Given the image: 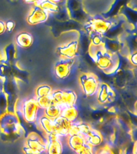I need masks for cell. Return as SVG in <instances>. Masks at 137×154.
Instances as JSON below:
<instances>
[{
	"mask_svg": "<svg viewBox=\"0 0 137 154\" xmlns=\"http://www.w3.org/2000/svg\"><path fill=\"white\" fill-rule=\"evenodd\" d=\"M91 56L100 69L106 72H111L115 69L117 60L112 53L108 51L103 44L93 45L91 44Z\"/></svg>",
	"mask_w": 137,
	"mask_h": 154,
	"instance_id": "1",
	"label": "cell"
},
{
	"mask_svg": "<svg viewBox=\"0 0 137 154\" xmlns=\"http://www.w3.org/2000/svg\"><path fill=\"white\" fill-rule=\"evenodd\" d=\"M52 102L57 104L61 109L67 107L74 106L77 100V95L73 90L64 89V90H53L51 92Z\"/></svg>",
	"mask_w": 137,
	"mask_h": 154,
	"instance_id": "2",
	"label": "cell"
},
{
	"mask_svg": "<svg viewBox=\"0 0 137 154\" xmlns=\"http://www.w3.org/2000/svg\"><path fill=\"white\" fill-rule=\"evenodd\" d=\"M40 109L35 97L25 100L22 103V114L26 122H36Z\"/></svg>",
	"mask_w": 137,
	"mask_h": 154,
	"instance_id": "3",
	"label": "cell"
},
{
	"mask_svg": "<svg viewBox=\"0 0 137 154\" xmlns=\"http://www.w3.org/2000/svg\"><path fill=\"white\" fill-rule=\"evenodd\" d=\"M79 82L84 93L87 96L96 95L99 88V79L93 73H84L79 77Z\"/></svg>",
	"mask_w": 137,
	"mask_h": 154,
	"instance_id": "4",
	"label": "cell"
},
{
	"mask_svg": "<svg viewBox=\"0 0 137 154\" xmlns=\"http://www.w3.org/2000/svg\"><path fill=\"white\" fill-rule=\"evenodd\" d=\"M112 26V23L110 20L103 19H91L85 25V28L89 33L93 35H100L107 33Z\"/></svg>",
	"mask_w": 137,
	"mask_h": 154,
	"instance_id": "5",
	"label": "cell"
},
{
	"mask_svg": "<svg viewBox=\"0 0 137 154\" xmlns=\"http://www.w3.org/2000/svg\"><path fill=\"white\" fill-rule=\"evenodd\" d=\"M74 62L75 58H60L55 65V73L56 76L59 79L67 78L72 72V67Z\"/></svg>",
	"mask_w": 137,
	"mask_h": 154,
	"instance_id": "6",
	"label": "cell"
},
{
	"mask_svg": "<svg viewBox=\"0 0 137 154\" xmlns=\"http://www.w3.org/2000/svg\"><path fill=\"white\" fill-rule=\"evenodd\" d=\"M64 137H59L55 133L47 134V152L49 154H60L63 152L62 140Z\"/></svg>",
	"mask_w": 137,
	"mask_h": 154,
	"instance_id": "7",
	"label": "cell"
},
{
	"mask_svg": "<svg viewBox=\"0 0 137 154\" xmlns=\"http://www.w3.org/2000/svg\"><path fill=\"white\" fill-rule=\"evenodd\" d=\"M79 49V42L78 40H72L67 43L60 44L58 47L57 53L60 57L75 58L76 56Z\"/></svg>",
	"mask_w": 137,
	"mask_h": 154,
	"instance_id": "8",
	"label": "cell"
},
{
	"mask_svg": "<svg viewBox=\"0 0 137 154\" xmlns=\"http://www.w3.org/2000/svg\"><path fill=\"white\" fill-rule=\"evenodd\" d=\"M49 14L47 12L44 11L43 8L38 7L37 5L34 4L26 21L30 25H36V24L42 23H44L48 19Z\"/></svg>",
	"mask_w": 137,
	"mask_h": 154,
	"instance_id": "9",
	"label": "cell"
},
{
	"mask_svg": "<svg viewBox=\"0 0 137 154\" xmlns=\"http://www.w3.org/2000/svg\"><path fill=\"white\" fill-rule=\"evenodd\" d=\"M72 122L62 116L54 120V133L59 137H66L69 135Z\"/></svg>",
	"mask_w": 137,
	"mask_h": 154,
	"instance_id": "10",
	"label": "cell"
},
{
	"mask_svg": "<svg viewBox=\"0 0 137 154\" xmlns=\"http://www.w3.org/2000/svg\"><path fill=\"white\" fill-rule=\"evenodd\" d=\"M26 146L31 148L37 152V154L47 151V140L41 138L40 136L32 132L27 137L26 141Z\"/></svg>",
	"mask_w": 137,
	"mask_h": 154,
	"instance_id": "11",
	"label": "cell"
},
{
	"mask_svg": "<svg viewBox=\"0 0 137 154\" xmlns=\"http://www.w3.org/2000/svg\"><path fill=\"white\" fill-rule=\"evenodd\" d=\"M97 96H98V100L101 103H108L111 100V99L114 98V92L112 89L108 86V84L104 83H101L99 84L98 90H97Z\"/></svg>",
	"mask_w": 137,
	"mask_h": 154,
	"instance_id": "12",
	"label": "cell"
},
{
	"mask_svg": "<svg viewBox=\"0 0 137 154\" xmlns=\"http://www.w3.org/2000/svg\"><path fill=\"white\" fill-rule=\"evenodd\" d=\"M66 138H67V143L68 147L75 152H76L86 143L85 136L82 134L68 135L67 137H66Z\"/></svg>",
	"mask_w": 137,
	"mask_h": 154,
	"instance_id": "13",
	"label": "cell"
},
{
	"mask_svg": "<svg viewBox=\"0 0 137 154\" xmlns=\"http://www.w3.org/2000/svg\"><path fill=\"white\" fill-rule=\"evenodd\" d=\"M39 127L47 134L54 133V120H51L47 116L42 113V115L38 116V119L36 120Z\"/></svg>",
	"mask_w": 137,
	"mask_h": 154,
	"instance_id": "14",
	"label": "cell"
},
{
	"mask_svg": "<svg viewBox=\"0 0 137 154\" xmlns=\"http://www.w3.org/2000/svg\"><path fill=\"white\" fill-rule=\"evenodd\" d=\"M85 138H86L87 143L94 148L100 145L103 140V136L100 132H99L98 130L94 129V128H91V131L85 136Z\"/></svg>",
	"mask_w": 137,
	"mask_h": 154,
	"instance_id": "15",
	"label": "cell"
},
{
	"mask_svg": "<svg viewBox=\"0 0 137 154\" xmlns=\"http://www.w3.org/2000/svg\"><path fill=\"white\" fill-rule=\"evenodd\" d=\"M35 5L43 8L48 14H56L59 11V7L56 2H53L52 0H38Z\"/></svg>",
	"mask_w": 137,
	"mask_h": 154,
	"instance_id": "16",
	"label": "cell"
},
{
	"mask_svg": "<svg viewBox=\"0 0 137 154\" xmlns=\"http://www.w3.org/2000/svg\"><path fill=\"white\" fill-rule=\"evenodd\" d=\"M33 36L28 32H21L16 36L17 45L21 48H26L31 47L33 43Z\"/></svg>",
	"mask_w": 137,
	"mask_h": 154,
	"instance_id": "17",
	"label": "cell"
},
{
	"mask_svg": "<svg viewBox=\"0 0 137 154\" xmlns=\"http://www.w3.org/2000/svg\"><path fill=\"white\" fill-rule=\"evenodd\" d=\"M78 115H79V112H78L77 108H75V105L71 106V107H67V108L61 109V114H60V116L67 118V120H69L72 122L76 121L77 118H78Z\"/></svg>",
	"mask_w": 137,
	"mask_h": 154,
	"instance_id": "18",
	"label": "cell"
},
{
	"mask_svg": "<svg viewBox=\"0 0 137 154\" xmlns=\"http://www.w3.org/2000/svg\"><path fill=\"white\" fill-rule=\"evenodd\" d=\"M43 114L51 120H55L61 114V108L57 104L52 103L50 105L43 109Z\"/></svg>",
	"mask_w": 137,
	"mask_h": 154,
	"instance_id": "19",
	"label": "cell"
},
{
	"mask_svg": "<svg viewBox=\"0 0 137 154\" xmlns=\"http://www.w3.org/2000/svg\"><path fill=\"white\" fill-rule=\"evenodd\" d=\"M52 91L53 90L51 87L49 86V85H46V84L40 85L36 88L35 96L36 97H41V96H50V95H51Z\"/></svg>",
	"mask_w": 137,
	"mask_h": 154,
	"instance_id": "20",
	"label": "cell"
},
{
	"mask_svg": "<svg viewBox=\"0 0 137 154\" xmlns=\"http://www.w3.org/2000/svg\"><path fill=\"white\" fill-rule=\"evenodd\" d=\"M35 100L37 101V103L39 106V108L43 110L53 103L51 95L47 96H41V97H36L35 96Z\"/></svg>",
	"mask_w": 137,
	"mask_h": 154,
	"instance_id": "21",
	"label": "cell"
},
{
	"mask_svg": "<svg viewBox=\"0 0 137 154\" xmlns=\"http://www.w3.org/2000/svg\"><path fill=\"white\" fill-rule=\"evenodd\" d=\"M95 149L94 147L91 146L90 144H88L87 143H85V144L83 145V146L80 148V149L76 152V153L78 154H92L94 152L93 149Z\"/></svg>",
	"mask_w": 137,
	"mask_h": 154,
	"instance_id": "22",
	"label": "cell"
},
{
	"mask_svg": "<svg viewBox=\"0 0 137 154\" xmlns=\"http://www.w3.org/2000/svg\"><path fill=\"white\" fill-rule=\"evenodd\" d=\"M6 31H9V32H11V31H12L13 30H14V26H15V23H14V21H11V20H10V21L7 22L6 23Z\"/></svg>",
	"mask_w": 137,
	"mask_h": 154,
	"instance_id": "23",
	"label": "cell"
},
{
	"mask_svg": "<svg viewBox=\"0 0 137 154\" xmlns=\"http://www.w3.org/2000/svg\"><path fill=\"white\" fill-rule=\"evenodd\" d=\"M6 31V24L3 21L0 20V35L3 34Z\"/></svg>",
	"mask_w": 137,
	"mask_h": 154,
	"instance_id": "24",
	"label": "cell"
},
{
	"mask_svg": "<svg viewBox=\"0 0 137 154\" xmlns=\"http://www.w3.org/2000/svg\"><path fill=\"white\" fill-rule=\"evenodd\" d=\"M137 54L136 52H135L134 54H132L131 55V62L132 63V64L133 65H136V59H137Z\"/></svg>",
	"mask_w": 137,
	"mask_h": 154,
	"instance_id": "25",
	"label": "cell"
},
{
	"mask_svg": "<svg viewBox=\"0 0 137 154\" xmlns=\"http://www.w3.org/2000/svg\"><path fill=\"white\" fill-rule=\"evenodd\" d=\"M24 2H26L27 4H35L38 0H23Z\"/></svg>",
	"mask_w": 137,
	"mask_h": 154,
	"instance_id": "26",
	"label": "cell"
},
{
	"mask_svg": "<svg viewBox=\"0 0 137 154\" xmlns=\"http://www.w3.org/2000/svg\"><path fill=\"white\" fill-rule=\"evenodd\" d=\"M53 2H56V3H59L61 2H63V1H67V0H52Z\"/></svg>",
	"mask_w": 137,
	"mask_h": 154,
	"instance_id": "27",
	"label": "cell"
},
{
	"mask_svg": "<svg viewBox=\"0 0 137 154\" xmlns=\"http://www.w3.org/2000/svg\"><path fill=\"white\" fill-rule=\"evenodd\" d=\"M11 1H17V0H11Z\"/></svg>",
	"mask_w": 137,
	"mask_h": 154,
	"instance_id": "28",
	"label": "cell"
}]
</instances>
